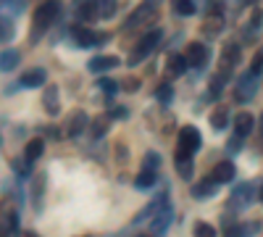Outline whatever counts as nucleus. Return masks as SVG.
<instances>
[{
	"instance_id": "obj_19",
	"label": "nucleus",
	"mask_w": 263,
	"mask_h": 237,
	"mask_svg": "<svg viewBox=\"0 0 263 237\" xmlns=\"http://www.w3.org/2000/svg\"><path fill=\"white\" fill-rule=\"evenodd\" d=\"M171 219H174V213H171V206L161 208V211L156 213V216L150 219V227H153V232H156V234L166 232V229H168V224H171Z\"/></svg>"
},
{
	"instance_id": "obj_46",
	"label": "nucleus",
	"mask_w": 263,
	"mask_h": 237,
	"mask_svg": "<svg viewBox=\"0 0 263 237\" xmlns=\"http://www.w3.org/2000/svg\"><path fill=\"white\" fill-rule=\"evenodd\" d=\"M137 237H158V234H137Z\"/></svg>"
},
{
	"instance_id": "obj_13",
	"label": "nucleus",
	"mask_w": 263,
	"mask_h": 237,
	"mask_svg": "<svg viewBox=\"0 0 263 237\" xmlns=\"http://www.w3.org/2000/svg\"><path fill=\"white\" fill-rule=\"evenodd\" d=\"M45 79H48L45 69H29V71L21 74L18 84H21V87H27V90H32V87H42V84H45Z\"/></svg>"
},
{
	"instance_id": "obj_3",
	"label": "nucleus",
	"mask_w": 263,
	"mask_h": 237,
	"mask_svg": "<svg viewBox=\"0 0 263 237\" xmlns=\"http://www.w3.org/2000/svg\"><path fill=\"white\" fill-rule=\"evenodd\" d=\"M163 40V32L161 29H150V32H145L140 40H137V45L132 48V56H129V63L135 66V63H140V61H145L153 50L158 48V42Z\"/></svg>"
},
{
	"instance_id": "obj_30",
	"label": "nucleus",
	"mask_w": 263,
	"mask_h": 237,
	"mask_svg": "<svg viewBox=\"0 0 263 237\" xmlns=\"http://www.w3.org/2000/svg\"><path fill=\"white\" fill-rule=\"evenodd\" d=\"M142 169H147V171H158V169H161V156L156 153V150H147V153H145Z\"/></svg>"
},
{
	"instance_id": "obj_17",
	"label": "nucleus",
	"mask_w": 263,
	"mask_h": 237,
	"mask_svg": "<svg viewBox=\"0 0 263 237\" xmlns=\"http://www.w3.org/2000/svg\"><path fill=\"white\" fill-rule=\"evenodd\" d=\"M77 19H79V24L84 27V24H92V21H98L100 19V13H98V3H79L77 6Z\"/></svg>"
},
{
	"instance_id": "obj_27",
	"label": "nucleus",
	"mask_w": 263,
	"mask_h": 237,
	"mask_svg": "<svg viewBox=\"0 0 263 237\" xmlns=\"http://www.w3.org/2000/svg\"><path fill=\"white\" fill-rule=\"evenodd\" d=\"M260 21H263V13L255 8L253 16H250V21H248V27H245V40H250V37H255V34L260 32V27H263Z\"/></svg>"
},
{
	"instance_id": "obj_16",
	"label": "nucleus",
	"mask_w": 263,
	"mask_h": 237,
	"mask_svg": "<svg viewBox=\"0 0 263 237\" xmlns=\"http://www.w3.org/2000/svg\"><path fill=\"white\" fill-rule=\"evenodd\" d=\"M253 129H255V119H253V114L242 111V114H237V116H234V135H237V137L250 135Z\"/></svg>"
},
{
	"instance_id": "obj_8",
	"label": "nucleus",
	"mask_w": 263,
	"mask_h": 237,
	"mask_svg": "<svg viewBox=\"0 0 263 237\" xmlns=\"http://www.w3.org/2000/svg\"><path fill=\"white\" fill-rule=\"evenodd\" d=\"M184 58H187L190 66L203 69V66H205V61H208V48L203 45V42H190L187 50H184Z\"/></svg>"
},
{
	"instance_id": "obj_28",
	"label": "nucleus",
	"mask_w": 263,
	"mask_h": 237,
	"mask_svg": "<svg viewBox=\"0 0 263 237\" xmlns=\"http://www.w3.org/2000/svg\"><path fill=\"white\" fill-rule=\"evenodd\" d=\"M108 124H111V116H105V114H100V116H95L92 119V137H103L105 132H108Z\"/></svg>"
},
{
	"instance_id": "obj_7",
	"label": "nucleus",
	"mask_w": 263,
	"mask_h": 237,
	"mask_svg": "<svg viewBox=\"0 0 263 237\" xmlns=\"http://www.w3.org/2000/svg\"><path fill=\"white\" fill-rule=\"evenodd\" d=\"M255 93H258V77L255 74H242L237 79V87H234V100H239V103H248V100H253L255 98Z\"/></svg>"
},
{
	"instance_id": "obj_38",
	"label": "nucleus",
	"mask_w": 263,
	"mask_h": 237,
	"mask_svg": "<svg viewBox=\"0 0 263 237\" xmlns=\"http://www.w3.org/2000/svg\"><path fill=\"white\" fill-rule=\"evenodd\" d=\"M13 169H16V174H18V177H29V171H32V169H29V161H27V158H24V163L13 161Z\"/></svg>"
},
{
	"instance_id": "obj_14",
	"label": "nucleus",
	"mask_w": 263,
	"mask_h": 237,
	"mask_svg": "<svg viewBox=\"0 0 263 237\" xmlns=\"http://www.w3.org/2000/svg\"><path fill=\"white\" fill-rule=\"evenodd\" d=\"M239 63V45H234V42H229V45H224L221 50V71L232 74V69Z\"/></svg>"
},
{
	"instance_id": "obj_12",
	"label": "nucleus",
	"mask_w": 263,
	"mask_h": 237,
	"mask_svg": "<svg viewBox=\"0 0 263 237\" xmlns=\"http://www.w3.org/2000/svg\"><path fill=\"white\" fill-rule=\"evenodd\" d=\"M216 192H218V185L208 177V179L197 182V185L192 187V198H195V200H211V198H216Z\"/></svg>"
},
{
	"instance_id": "obj_21",
	"label": "nucleus",
	"mask_w": 263,
	"mask_h": 237,
	"mask_svg": "<svg viewBox=\"0 0 263 237\" xmlns=\"http://www.w3.org/2000/svg\"><path fill=\"white\" fill-rule=\"evenodd\" d=\"M16 229H18V213L8 211L6 216L0 219V237H11V234H16Z\"/></svg>"
},
{
	"instance_id": "obj_39",
	"label": "nucleus",
	"mask_w": 263,
	"mask_h": 237,
	"mask_svg": "<svg viewBox=\"0 0 263 237\" xmlns=\"http://www.w3.org/2000/svg\"><path fill=\"white\" fill-rule=\"evenodd\" d=\"M108 116H111V119H126V116H129V108H124V105H116V108L108 111Z\"/></svg>"
},
{
	"instance_id": "obj_4",
	"label": "nucleus",
	"mask_w": 263,
	"mask_h": 237,
	"mask_svg": "<svg viewBox=\"0 0 263 237\" xmlns=\"http://www.w3.org/2000/svg\"><path fill=\"white\" fill-rule=\"evenodd\" d=\"M71 37L77 42V48H98V45H103V42L111 40V34H108V32H95V29L82 27V24L71 27Z\"/></svg>"
},
{
	"instance_id": "obj_42",
	"label": "nucleus",
	"mask_w": 263,
	"mask_h": 237,
	"mask_svg": "<svg viewBox=\"0 0 263 237\" xmlns=\"http://www.w3.org/2000/svg\"><path fill=\"white\" fill-rule=\"evenodd\" d=\"M0 8H6V11H24V3H6V6H0Z\"/></svg>"
},
{
	"instance_id": "obj_25",
	"label": "nucleus",
	"mask_w": 263,
	"mask_h": 237,
	"mask_svg": "<svg viewBox=\"0 0 263 237\" xmlns=\"http://www.w3.org/2000/svg\"><path fill=\"white\" fill-rule=\"evenodd\" d=\"M227 124H229V108H224V105L213 108V114H211V126L216 129V132H221V129H227Z\"/></svg>"
},
{
	"instance_id": "obj_37",
	"label": "nucleus",
	"mask_w": 263,
	"mask_h": 237,
	"mask_svg": "<svg viewBox=\"0 0 263 237\" xmlns=\"http://www.w3.org/2000/svg\"><path fill=\"white\" fill-rule=\"evenodd\" d=\"M260 71H263V48L255 53V58H253V66H250V74H255V77H258Z\"/></svg>"
},
{
	"instance_id": "obj_24",
	"label": "nucleus",
	"mask_w": 263,
	"mask_h": 237,
	"mask_svg": "<svg viewBox=\"0 0 263 237\" xmlns=\"http://www.w3.org/2000/svg\"><path fill=\"white\" fill-rule=\"evenodd\" d=\"M16 37V24L11 16H0V42L3 45H8V42Z\"/></svg>"
},
{
	"instance_id": "obj_44",
	"label": "nucleus",
	"mask_w": 263,
	"mask_h": 237,
	"mask_svg": "<svg viewBox=\"0 0 263 237\" xmlns=\"http://www.w3.org/2000/svg\"><path fill=\"white\" fill-rule=\"evenodd\" d=\"M21 237H40V234H37V232H24Z\"/></svg>"
},
{
	"instance_id": "obj_18",
	"label": "nucleus",
	"mask_w": 263,
	"mask_h": 237,
	"mask_svg": "<svg viewBox=\"0 0 263 237\" xmlns=\"http://www.w3.org/2000/svg\"><path fill=\"white\" fill-rule=\"evenodd\" d=\"M87 126H90V116H87L84 111H77V114L71 116V121H69V129H66V135H69V137H79Z\"/></svg>"
},
{
	"instance_id": "obj_5",
	"label": "nucleus",
	"mask_w": 263,
	"mask_h": 237,
	"mask_svg": "<svg viewBox=\"0 0 263 237\" xmlns=\"http://www.w3.org/2000/svg\"><path fill=\"white\" fill-rule=\"evenodd\" d=\"M258 190H260V187H255L253 182L237 185V187L232 190V198H229V211H242V208H248V206L258 198Z\"/></svg>"
},
{
	"instance_id": "obj_31",
	"label": "nucleus",
	"mask_w": 263,
	"mask_h": 237,
	"mask_svg": "<svg viewBox=\"0 0 263 237\" xmlns=\"http://www.w3.org/2000/svg\"><path fill=\"white\" fill-rule=\"evenodd\" d=\"M156 98H158V103H161V105H166V108H168L171 100H174V87H171L168 82H166V84H161L158 93H156Z\"/></svg>"
},
{
	"instance_id": "obj_23",
	"label": "nucleus",
	"mask_w": 263,
	"mask_h": 237,
	"mask_svg": "<svg viewBox=\"0 0 263 237\" xmlns=\"http://www.w3.org/2000/svg\"><path fill=\"white\" fill-rule=\"evenodd\" d=\"M42 153H45V140L42 137H34V140H29L27 142V148H24V158L32 163V161H37Z\"/></svg>"
},
{
	"instance_id": "obj_1",
	"label": "nucleus",
	"mask_w": 263,
	"mask_h": 237,
	"mask_svg": "<svg viewBox=\"0 0 263 237\" xmlns=\"http://www.w3.org/2000/svg\"><path fill=\"white\" fill-rule=\"evenodd\" d=\"M203 145V137L197 132V126H182L179 129V142H177V156L174 158H192Z\"/></svg>"
},
{
	"instance_id": "obj_32",
	"label": "nucleus",
	"mask_w": 263,
	"mask_h": 237,
	"mask_svg": "<svg viewBox=\"0 0 263 237\" xmlns=\"http://www.w3.org/2000/svg\"><path fill=\"white\" fill-rule=\"evenodd\" d=\"M195 11H197V6L190 3V0H177L174 3V13H179V16H192Z\"/></svg>"
},
{
	"instance_id": "obj_11",
	"label": "nucleus",
	"mask_w": 263,
	"mask_h": 237,
	"mask_svg": "<svg viewBox=\"0 0 263 237\" xmlns=\"http://www.w3.org/2000/svg\"><path fill=\"white\" fill-rule=\"evenodd\" d=\"M42 108H45L50 116H58L61 103H58V87L55 84H48V87L42 90Z\"/></svg>"
},
{
	"instance_id": "obj_41",
	"label": "nucleus",
	"mask_w": 263,
	"mask_h": 237,
	"mask_svg": "<svg viewBox=\"0 0 263 237\" xmlns=\"http://www.w3.org/2000/svg\"><path fill=\"white\" fill-rule=\"evenodd\" d=\"M124 90H126V93H135V90H140V79H137V77H129V79H124Z\"/></svg>"
},
{
	"instance_id": "obj_6",
	"label": "nucleus",
	"mask_w": 263,
	"mask_h": 237,
	"mask_svg": "<svg viewBox=\"0 0 263 237\" xmlns=\"http://www.w3.org/2000/svg\"><path fill=\"white\" fill-rule=\"evenodd\" d=\"M156 13H158V6H156V3H142V6H137L135 11H132V16L126 19V32L147 24V21H153V19H156Z\"/></svg>"
},
{
	"instance_id": "obj_33",
	"label": "nucleus",
	"mask_w": 263,
	"mask_h": 237,
	"mask_svg": "<svg viewBox=\"0 0 263 237\" xmlns=\"http://www.w3.org/2000/svg\"><path fill=\"white\" fill-rule=\"evenodd\" d=\"M195 237H216V227L208 222H197L195 224Z\"/></svg>"
},
{
	"instance_id": "obj_9",
	"label": "nucleus",
	"mask_w": 263,
	"mask_h": 237,
	"mask_svg": "<svg viewBox=\"0 0 263 237\" xmlns=\"http://www.w3.org/2000/svg\"><path fill=\"white\" fill-rule=\"evenodd\" d=\"M119 63H121V58H119V56H95V58H90L87 69H90L92 74H105V71L116 69Z\"/></svg>"
},
{
	"instance_id": "obj_40",
	"label": "nucleus",
	"mask_w": 263,
	"mask_h": 237,
	"mask_svg": "<svg viewBox=\"0 0 263 237\" xmlns=\"http://www.w3.org/2000/svg\"><path fill=\"white\" fill-rule=\"evenodd\" d=\"M34 208H40V195H42V177H34Z\"/></svg>"
},
{
	"instance_id": "obj_10",
	"label": "nucleus",
	"mask_w": 263,
	"mask_h": 237,
	"mask_svg": "<svg viewBox=\"0 0 263 237\" xmlns=\"http://www.w3.org/2000/svg\"><path fill=\"white\" fill-rule=\"evenodd\" d=\"M234 174H237V169H234L232 161H218V163L213 166V171H211V179H213L216 185H227V182L234 179Z\"/></svg>"
},
{
	"instance_id": "obj_20",
	"label": "nucleus",
	"mask_w": 263,
	"mask_h": 237,
	"mask_svg": "<svg viewBox=\"0 0 263 237\" xmlns=\"http://www.w3.org/2000/svg\"><path fill=\"white\" fill-rule=\"evenodd\" d=\"M166 66H168V71H171L174 77H182V74L187 71L190 63H187V58H184L182 53H171V56L166 58Z\"/></svg>"
},
{
	"instance_id": "obj_2",
	"label": "nucleus",
	"mask_w": 263,
	"mask_h": 237,
	"mask_svg": "<svg viewBox=\"0 0 263 237\" xmlns=\"http://www.w3.org/2000/svg\"><path fill=\"white\" fill-rule=\"evenodd\" d=\"M58 13H61L58 3H42L32 16V40H40L42 32H48V27L58 19Z\"/></svg>"
},
{
	"instance_id": "obj_29",
	"label": "nucleus",
	"mask_w": 263,
	"mask_h": 237,
	"mask_svg": "<svg viewBox=\"0 0 263 237\" xmlns=\"http://www.w3.org/2000/svg\"><path fill=\"white\" fill-rule=\"evenodd\" d=\"M174 163H177V171H179L182 179H190V177H192V171H195L192 158H174Z\"/></svg>"
},
{
	"instance_id": "obj_35",
	"label": "nucleus",
	"mask_w": 263,
	"mask_h": 237,
	"mask_svg": "<svg viewBox=\"0 0 263 237\" xmlns=\"http://www.w3.org/2000/svg\"><path fill=\"white\" fill-rule=\"evenodd\" d=\"M98 13H100V19H111L114 13H116V3H98Z\"/></svg>"
},
{
	"instance_id": "obj_22",
	"label": "nucleus",
	"mask_w": 263,
	"mask_h": 237,
	"mask_svg": "<svg viewBox=\"0 0 263 237\" xmlns=\"http://www.w3.org/2000/svg\"><path fill=\"white\" fill-rule=\"evenodd\" d=\"M18 61H21L18 50H13V48L0 50V71H13L18 66Z\"/></svg>"
},
{
	"instance_id": "obj_43",
	"label": "nucleus",
	"mask_w": 263,
	"mask_h": 237,
	"mask_svg": "<svg viewBox=\"0 0 263 237\" xmlns=\"http://www.w3.org/2000/svg\"><path fill=\"white\" fill-rule=\"evenodd\" d=\"M258 126H260V129H258V135H260V150H263V116H260V121H258Z\"/></svg>"
},
{
	"instance_id": "obj_45",
	"label": "nucleus",
	"mask_w": 263,
	"mask_h": 237,
	"mask_svg": "<svg viewBox=\"0 0 263 237\" xmlns=\"http://www.w3.org/2000/svg\"><path fill=\"white\" fill-rule=\"evenodd\" d=\"M258 200L263 203V185H260V190H258Z\"/></svg>"
},
{
	"instance_id": "obj_34",
	"label": "nucleus",
	"mask_w": 263,
	"mask_h": 237,
	"mask_svg": "<svg viewBox=\"0 0 263 237\" xmlns=\"http://www.w3.org/2000/svg\"><path fill=\"white\" fill-rule=\"evenodd\" d=\"M98 87H100L105 95H114V93L119 90V82H116V79H108V77H103V79H98Z\"/></svg>"
},
{
	"instance_id": "obj_26",
	"label": "nucleus",
	"mask_w": 263,
	"mask_h": 237,
	"mask_svg": "<svg viewBox=\"0 0 263 237\" xmlns=\"http://www.w3.org/2000/svg\"><path fill=\"white\" fill-rule=\"evenodd\" d=\"M156 182H158V171H147V169H142L140 174H137V179H135V187H137V190H150Z\"/></svg>"
},
{
	"instance_id": "obj_15",
	"label": "nucleus",
	"mask_w": 263,
	"mask_h": 237,
	"mask_svg": "<svg viewBox=\"0 0 263 237\" xmlns=\"http://www.w3.org/2000/svg\"><path fill=\"white\" fill-rule=\"evenodd\" d=\"M221 27H224L221 6H213V8H211V13H208V19H205V27H203V32L213 37V34H218V32H221Z\"/></svg>"
},
{
	"instance_id": "obj_36",
	"label": "nucleus",
	"mask_w": 263,
	"mask_h": 237,
	"mask_svg": "<svg viewBox=\"0 0 263 237\" xmlns=\"http://www.w3.org/2000/svg\"><path fill=\"white\" fill-rule=\"evenodd\" d=\"M227 150H229L232 156H237L239 150H242V137H237V135H234V137H229V142H227Z\"/></svg>"
}]
</instances>
